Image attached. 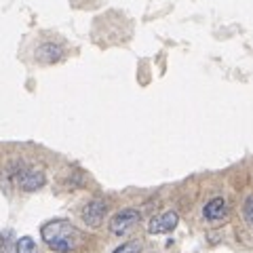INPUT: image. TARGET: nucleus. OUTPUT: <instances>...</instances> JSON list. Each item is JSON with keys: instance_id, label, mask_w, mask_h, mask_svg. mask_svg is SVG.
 Returning a JSON list of instances; mask_svg holds the SVG:
<instances>
[{"instance_id": "f257e3e1", "label": "nucleus", "mask_w": 253, "mask_h": 253, "mask_svg": "<svg viewBox=\"0 0 253 253\" xmlns=\"http://www.w3.org/2000/svg\"><path fill=\"white\" fill-rule=\"evenodd\" d=\"M42 241L57 253H70L81 247L83 234L81 230L66 219H53L42 226Z\"/></svg>"}, {"instance_id": "f03ea898", "label": "nucleus", "mask_w": 253, "mask_h": 253, "mask_svg": "<svg viewBox=\"0 0 253 253\" xmlns=\"http://www.w3.org/2000/svg\"><path fill=\"white\" fill-rule=\"evenodd\" d=\"M139 219H141V215H139L137 209H123L110 219V232L116 234V236H123V234L129 232L133 226H137Z\"/></svg>"}, {"instance_id": "7ed1b4c3", "label": "nucleus", "mask_w": 253, "mask_h": 253, "mask_svg": "<svg viewBox=\"0 0 253 253\" xmlns=\"http://www.w3.org/2000/svg\"><path fill=\"white\" fill-rule=\"evenodd\" d=\"M15 181H17V186L21 190H26V192H36V190H41L46 184V177L41 169H21L17 175H15Z\"/></svg>"}, {"instance_id": "20e7f679", "label": "nucleus", "mask_w": 253, "mask_h": 253, "mask_svg": "<svg viewBox=\"0 0 253 253\" xmlns=\"http://www.w3.org/2000/svg\"><path fill=\"white\" fill-rule=\"evenodd\" d=\"M179 224V215L175 211H165V213H158L156 217L150 219L148 224V232L150 234H167L171 230H175Z\"/></svg>"}, {"instance_id": "39448f33", "label": "nucleus", "mask_w": 253, "mask_h": 253, "mask_svg": "<svg viewBox=\"0 0 253 253\" xmlns=\"http://www.w3.org/2000/svg\"><path fill=\"white\" fill-rule=\"evenodd\" d=\"M106 213H108V203H106L104 199H93V201H89V203L84 205V209H83V219H84L86 226L97 228L101 221H104Z\"/></svg>"}, {"instance_id": "423d86ee", "label": "nucleus", "mask_w": 253, "mask_h": 253, "mask_svg": "<svg viewBox=\"0 0 253 253\" xmlns=\"http://www.w3.org/2000/svg\"><path fill=\"white\" fill-rule=\"evenodd\" d=\"M203 215H205V219H209V221H219V219H224V217L228 215V205H226V201L221 199V196H215V199H211L207 205H205Z\"/></svg>"}, {"instance_id": "0eeeda50", "label": "nucleus", "mask_w": 253, "mask_h": 253, "mask_svg": "<svg viewBox=\"0 0 253 253\" xmlns=\"http://www.w3.org/2000/svg\"><path fill=\"white\" fill-rule=\"evenodd\" d=\"M61 57H63L61 46L53 44V42H42L36 49V59L41 63H55V61H59Z\"/></svg>"}, {"instance_id": "6e6552de", "label": "nucleus", "mask_w": 253, "mask_h": 253, "mask_svg": "<svg viewBox=\"0 0 253 253\" xmlns=\"http://www.w3.org/2000/svg\"><path fill=\"white\" fill-rule=\"evenodd\" d=\"M15 253H38L36 243L30 236H21L19 241H15Z\"/></svg>"}, {"instance_id": "1a4fd4ad", "label": "nucleus", "mask_w": 253, "mask_h": 253, "mask_svg": "<svg viewBox=\"0 0 253 253\" xmlns=\"http://www.w3.org/2000/svg\"><path fill=\"white\" fill-rule=\"evenodd\" d=\"M243 219L251 230H253V194H249L247 199L243 201Z\"/></svg>"}, {"instance_id": "9d476101", "label": "nucleus", "mask_w": 253, "mask_h": 253, "mask_svg": "<svg viewBox=\"0 0 253 253\" xmlns=\"http://www.w3.org/2000/svg\"><path fill=\"white\" fill-rule=\"evenodd\" d=\"M112 253H141V241H129L121 247H116Z\"/></svg>"}]
</instances>
